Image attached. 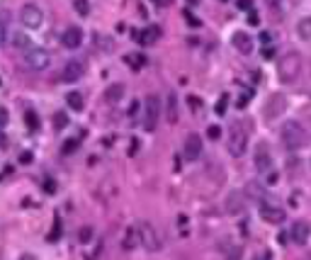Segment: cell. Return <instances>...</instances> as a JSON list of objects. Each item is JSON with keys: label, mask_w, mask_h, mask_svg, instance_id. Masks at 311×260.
<instances>
[{"label": "cell", "mask_w": 311, "mask_h": 260, "mask_svg": "<svg viewBox=\"0 0 311 260\" xmlns=\"http://www.w3.org/2000/svg\"><path fill=\"white\" fill-rule=\"evenodd\" d=\"M122 97H124V86H122V83L107 86V90H105V102H107V105H117Z\"/></svg>", "instance_id": "18"}, {"label": "cell", "mask_w": 311, "mask_h": 260, "mask_svg": "<svg viewBox=\"0 0 311 260\" xmlns=\"http://www.w3.org/2000/svg\"><path fill=\"white\" fill-rule=\"evenodd\" d=\"M199 153H202V139H199L197 134H190L185 139V158L187 161H197Z\"/></svg>", "instance_id": "15"}, {"label": "cell", "mask_w": 311, "mask_h": 260, "mask_svg": "<svg viewBox=\"0 0 311 260\" xmlns=\"http://www.w3.org/2000/svg\"><path fill=\"white\" fill-rule=\"evenodd\" d=\"M20 22L25 25L27 29H39L42 27V22H44V12H42V7H37V5H25L22 10H20Z\"/></svg>", "instance_id": "8"}, {"label": "cell", "mask_w": 311, "mask_h": 260, "mask_svg": "<svg viewBox=\"0 0 311 260\" xmlns=\"http://www.w3.org/2000/svg\"><path fill=\"white\" fill-rule=\"evenodd\" d=\"M280 136H282V144L287 151H299V148H304V144H307V131H304V127H302L299 122H294V119H292V122H284Z\"/></svg>", "instance_id": "2"}, {"label": "cell", "mask_w": 311, "mask_h": 260, "mask_svg": "<svg viewBox=\"0 0 311 260\" xmlns=\"http://www.w3.org/2000/svg\"><path fill=\"white\" fill-rule=\"evenodd\" d=\"M287 100H284V95H270L267 97V102H265V110H263V115L265 119H275V117H280L284 112V105Z\"/></svg>", "instance_id": "10"}, {"label": "cell", "mask_w": 311, "mask_h": 260, "mask_svg": "<svg viewBox=\"0 0 311 260\" xmlns=\"http://www.w3.org/2000/svg\"><path fill=\"white\" fill-rule=\"evenodd\" d=\"M124 63H129L132 68H141L143 63H146V56H141V54H127Z\"/></svg>", "instance_id": "25"}, {"label": "cell", "mask_w": 311, "mask_h": 260, "mask_svg": "<svg viewBox=\"0 0 311 260\" xmlns=\"http://www.w3.org/2000/svg\"><path fill=\"white\" fill-rule=\"evenodd\" d=\"M311 236V226L307 221H294L292 224V229H289V238H292V243H297V246H304L307 241H309Z\"/></svg>", "instance_id": "12"}, {"label": "cell", "mask_w": 311, "mask_h": 260, "mask_svg": "<svg viewBox=\"0 0 311 260\" xmlns=\"http://www.w3.org/2000/svg\"><path fill=\"white\" fill-rule=\"evenodd\" d=\"M153 2H156V5H158V7H166V5H170V2H173V0H153Z\"/></svg>", "instance_id": "42"}, {"label": "cell", "mask_w": 311, "mask_h": 260, "mask_svg": "<svg viewBox=\"0 0 311 260\" xmlns=\"http://www.w3.org/2000/svg\"><path fill=\"white\" fill-rule=\"evenodd\" d=\"M236 7L243 10V12H248V10L253 7V0H236Z\"/></svg>", "instance_id": "36"}, {"label": "cell", "mask_w": 311, "mask_h": 260, "mask_svg": "<svg viewBox=\"0 0 311 260\" xmlns=\"http://www.w3.org/2000/svg\"><path fill=\"white\" fill-rule=\"evenodd\" d=\"M66 105H68L71 110H76V112H81V110H83V95H81L78 90H73V92H68V95H66Z\"/></svg>", "instance_id": "22"}, {"label": "cell", "mask_w": 311, "mask_h": 260, "mask_svg": "<svg viewBox=\"0 0 311 260\" xmlns=\"http://www.w3.org/2000/svg\"><path fill=\"white\" fill-rule=\"evenodd\" d=\"M136 146H139V141H136V139H134V141H132V148H129V153H132V156H134V153H136Z\"/></svg>", "instance_id": "45"}, {"label": "cell", "mask_w": 311, "mask_h": 260, "mask_svg": "<svg viewBox=\"0 0 311 260\" xmlns=\"http://www.w3.org/2000/svg\"><path fill=\"white\" fill-rule=\"evenodd\" d=\"M7 122H10V112H7V110H2V112H0V124H2V129L7 127Z\"/></svg>", "instance_id": "39"}, {"label": "cell", "mask_w": 311, "mask_h": 260, "mask_svg": "<svg viewBox=\"0 0 311 260\" xmlns=\"http://www.w3.org/2000/svg\"><path fill=\"white\" fill-rule=\"evenodd\" d=\"M187 2H190V5H197L199 0H187Z\"/></svg>", "instance_id": "47"}, {"label": "cell", "mask_w": 311, "mask_h": 260, "mask_svg": "<svg viewBox=\"0 0 311 260\" xmlns=\"http://www.w3.org/2000/svg\"><path fill=\"white\" fill-rule=\"evenodd\" d=\"M78 241H81V243H90V241H92V229H90V226H83V229L78 231Z\"/></svg>", "instance_id": "30"}, {"label": "cell", "mask_w": 311, "mask_h": 260, "mask_svg": "<svg viewBox=\"0 0 311 260\" xmlns=\"http://www.w3.org/2000/svg\"><path fill=\"white\" fill-rule=\"evenodd\" d=\"M222 2H226V0H222Z\"/></svg>", "instance_id": "49"}, {"label": "cell", "mask_w": 311, "mask_h": 260, "mask_svg": "<svg viewBox=\"0 0 311 260\" xmlns=\"http://www.w3.org/2000/svg\"><path fill=\"white\" fill-rule=\"evenodd\" d=\"M246 122H238V124H233L231 127V131H228V151H231V156H243L246 153V146H248V131H246V127H243Z\"/></svg>", "instance_id": "4"}, {"label": "cell", "mask_w": 311, "mask_h": 260, "mask_svg": "<svg viewBox=\"0 0 311 260\" xmlns=\"http://www.w3.org/2000/svg\"><path fill=\"white\" fill-rule=\"evenodd\" d=\"M158 37H161V29L158 27H143L141 32L136 34V39H139L141 46H153V44L158 42Z\"/></svg>", "instance_id": "16"}, {"label": "cell", "mask_w": 311, "mask_h": 260, "mask_svg": "<svg viewBox=\"0 0 311 260\" xmlns=\"http://www.w3.org/2000/svg\"><path fill=\"white\" fill-rule=\"evenodd\" d=\"M95 44H105L102 49H105V51H112V42H110L107 37H102V34H95Z\"/></svg>", "instance_id": "32"}, {"label": "cell", "mask_w": 311, "mask_h": 260, "mask_svg": "<svg viewBox=\"0 0 311 260\" xmlns=\"http://www.w3.org/2000/svg\"><path fill=\"white\" fill-rule=\"evenodd\" d=\"M136 110H139V102H132V107H129V115H136Z\"/></svg>", "instance_id": "43"}, {"label": "cell", "mask_w": 311, "mask_h": 260, "mask_svg": "<svg viewBox=\"0 0 311 260\" xmlns=\"http://www.w3.org/2000/svg\"><path fill=\"white\" fill-rule=\"evenodd\" d=\"M20 163H22V166L32 163V153H29V151H22V153H20Z\"/></svg>", "instance_id": "38"}, {"label": "cell", "mask_w": 311, "mask_h": 260, "mask_svg": "<svg viewBox=\"0 0 311 260\" xmlns=\"http://www.w3.org/2000/svg\"><path fill=\"white\" fill-rule=\"evenodd\" d=\"M139 231H141V246L146 251H151V253L161 251V236H158L156 226H153L151 221H141V224H139Z\"/></svg>", "instance_id": "7"}, {"label": "cell", "mask_w": 311, "mask_h": 260, "mask_svg": "<svg viewBox=\"0 0 311 260\" xmlns=\"http://www.w3.org/2000/svg\"><path fill=\"white\" fill-rule=\"evenodd\" d=\"M76 148H78V141H76V139H68V141L63 144V148H61V153H66V156H68V153H73Z\"/></svg>", "instance_id": "33"}, {"label": "cell", "mask_w": 311, "mask_h": 260, "mask_svg": "<svg viewBox=\"0 0 311 260\" xmlns=\"http://www.w3.org/2000/svg\"><path fill=\"white\" fill-rule=\"evenodd\" d=\"M253 163H255V171L265 177V185H277V173L272 171V156H270L267 144H258V146H255Z\"/></svg>", "instance_id": "1"}, {"label": "cell", "mask_w": 311, "mask_h": 260, "mask_svg": "<svg viewBox=\"0 0 311 260\" xmlns=\"http://www.w3.org/2000/svg\"><path fill=\"white\" fill-rule=\"evenodd\" d=\"M12 44H15L17 49H22V51L32 49V42H29V37H27V34H22V32H17V34L12 37Z\"/></svg>", "instance_id": "24"}, {"label": "cell", "mask_w": 311, "mask_h": 260, "mask_svg": "<svg viewBox=\"0 0 311 260\" xmlns=\"http://www.w3.org/2000/svg\"><path fill=\"white\" fill-rule=\"evenodd\" d=\"M61 231H63V229H61V221H58V219H56V224H54V231L49 233V241L54 243V241H56V238H58V233H61Z\"/></svg>", "instance_id": "37"}, {"label": "cell", "mask_w": 311, "mask_h": 260, "mask_svg": "<svg viewBox=\"0 0 311 260\" xmlns=\"http://www.w3.org/2000/svg\"><path fill=\"white\" fill-rule=\"evenodd\" d=\"M73 7H76L78 15H88L90 12V2L88 0H73Z\"/></svg>", "instance_id": "27"}, {"label": "cell", "mask_w": 311, "mask_h": 260, "mask_svg": "<svg viewBox=\"0 0 311 260\" xmlns=\"http://www.w3.org/2000/svg\"><path fill=\"white\" fill-rule=\"evenodd\" d=\"M25 122H27V127L32 129V131H37V129H39V119H37V115H34L32 110L25 115Z\"/></svg>", "instance_id": "29"}, {"label": "cell", "mask_w": 311, "mask_h": 260, "mask_svg": "<svg viewBox=\"0 0 311 260\" xmlns=\"http://www.w3.org/2000/svg\"><path fill=\"white\" fill-rule=\"evenodd\" d=\"M44 190H46V192H56V185H54V180H46V182H44Z\"/></svg>", "instance_id": "40"}, {"label": "cell", "mask_w": 311, "mask_h": 260, "mask_svg": "<svg viewBox=\"0 0 311 260\" xmlns=\"http://www.w3.org/2000/svg\"><path fill=\"white\" fill-rule=\"evenodd\" d=\"M207 136H209V139H212V141H217V139H219V136H222V129H219V127H214V124H212V127H209V129H207Z\"/></svg>", "instance_id": "34"}, {"label": "cell", "mask_w": 311, "mask_h": 260, "mask_svg": "<svg viewBox=\"0 0 311 260\" xmlns=\"http://www.w3.org/2000/svg\"><path fill=\"white\" fill-rule=\"evenodd\" d=\"M231 44H233L236 51L243 54V56H248V54L253 51V39H251V34H246V32H233Z\"/></svg>", "instance_id": "13"}, {"label": "cell", "mask_w": 311, "mask_h": 260, "mask_svg": "<svg viewBox=\"0 0 311 260\" xmlns=\"http://www.w3.org/2000/svg\"><path fill=\"white\" fill-rule=\"evenodd\" d=\"M187 102H190L192 112H199V110H202V100H199V97H195V95H190V97H187Z\"/></svg>", "instance_id": "35"}, {"label": "cell", "mask_w": 311, "mask_h": 260, "mask_svg": "<svg viewBox=\"0 0 311 260\" xmlns=\"http://www.w3.org/2000/svg\"><path fill=\"white\" fill-rule=\"evenodd\" d=\"M248 22H251V25H258V15H255V12L248 15Z\"/></svg>", "instance_id": "44"}, {"label": "cell", "mask_w": 311, "mask_h": 260, "mask_svg": "<svg viewBox=\"0 0 311 260\" xmlns=\"http://www.w3.org/2000/svg\"><path fill=\"white\" fill-rule=\"evenodd\" d=\"M246 192H248L251 197H255V200H260V204H263V202H270V197L265 195V190H263L260 185H255V182H251V185L246 187Z\"/></svg>", "instance_id": "23"}, {"label": "cell", "mask_w": 311, "mask_h": 260, "mask_svg": "<svg viewBox=\"0 0 311 260\" xmlns=\"http://www.w3.org/2000/svg\"><path fill=\"white\" fill-rule=\"evenodd\" d=\"M166 117H168L170 124H178V117H180V112H178V92H175V90H170V92H168V102H166Z\"/></svg>", "instance_id": "17"}, {"label": "cell", "mask_w": 311, "mask_h": 260, "mask_svg": "<svg viewBox=\"0 0 311 260\" xmlns=\"http://www.w3.org/2000/svg\"><path fill=\"white\" fill-rule=\"evenodd\" d=\"M139 243H141V231H139V226H129V229H127V236H124V243H122V246H124L127 251H134V248H136Z\"/></svg>", "instance_id": "19"}, {"label": "cell", "mask_w": 311, "mask_h": 260, "mask_svg": "<svg viewBox=\"0 0 311 260\" xmlns=\"http://www.w3.org/2000/svg\"><path fill=\"white\" fill-rule=\"evenodd\" d=\"M25 63L32 71H46L49 63H51V56L44 49H27L25 51Z\"/></svg>", "instance_id": "9"}, {"label": "cell", "mask_w": 311, "mask_h": 260, "mask_svg": "<svg viewBox=\"0 0 311 260\" xmlns=\"http://www.w3.org/2000/svg\"><path fill=\"white\" fill-rule=\"evenodd\" d=\"M226 212L228 214H241V212H243V195H241V192H231V195H228Z\"/></svg>", "instance_id": "20"}, {"label": "cell", "mask_w": 311, "mask_h": 260, "mask_svg": "<svg viewBox=\"0 0 311 260\" xmlns=\"http://www.w3.org/2000/svg\"><path fill=\"white\" fill-rule=\"evenodd\" d=\"M258 214H260V219H263L265 224H272V226H280L284 219H287L284 209H282V207H277L272 200L260 204V207H258Z\"/></svg>", "instance_id": "5"}, {"label": "cell", "mask_w": 311, "mask_h": 260, "mask_svg": "<svg viewBox=\"0 0 311 260\" xmlns=\"http://www.w3.org/2000/svg\"><path fill=\"white\" fill-rule=\"evenodd\" d=\"M83 73H85L83 61H68V63L63 66V71H61V81H66V83H76V81H81Z\"/></svg>", "instance_id": "11"}, {"label": "cell", "mask_w": 311, "mask_h": 260, "mask_svg": "<svg viewBox=\"0 0 311 260\" xmlns=\"http://www.w3.org/2000/svg\"><path fill=\"white\" fill-rule=\"evenodd\" d=\"M238 256H241V251L236 248V253H233V256H231V258H228V260H238Z\"/></svg>", "instance_id": "46"}, {"label": "cell", "mask_w": 311, "mask_h": 260, "mask_svg": "<svg viewBox=\"0 0 311 260\" xmlns=\"http://www.w3.org/2000/svg\"><path fill=\"white\" fill-rule=\"evenodd\" d=\"M20 260H34V258H32V256H25V258H20Z\"/></svg>", "instance_id": "48"}, {"label": "cell", "mask_w": 311, "mask_h": 260, "mask_svg": "<svg viewBox=\"0 0 311 260\" xmlns=\"http://www.w3.org/2000/svg\"><path fill=\"white\" fill-rule=\"evenodd\" d=\"M143 110H146L143 127H146V131H153L156 124H158V115H161V100H158V95H148L146 102H143Z\"/></svg>", "instance_id": "6"}, {"label": "cell", "mask_w": 311, "mask_h": 260, "mask_svg": "<svg viewBox=\"0 0 311 260\" xmlns=\"http://www.w3.org/2000/svg\"><path fill=\"white\" fill-rule=\"evenodd\" d=\"M263 56H265V58H272V56H275V49H272V46L263 49Z\"/></svg>", "instance_id": "41"}, {"label": "cell", "mask_w": 311, "mask_h": 260, "mask_svg": "<svg viewBox=\"0 0 311 260\" xmlns=\"http://www.w3.org/2000/svg\"><path fill=\"white\" fill-rule=\"evenodd\" d=\"M81 42H83V32H81V27H66L63 29L61 44H63L66 49H78Z\"/></svg>", "instance_id": "14"}, {"label": "cell", "mask_w": 311, "mask_h": 260, "mask_svg": "<svg viewBox=\"0 0 311 260\" xmlns=\"http://www.w3.org/2000/svg\"><path fill=\"white\" fill-rule=\"evenodd\" d=\"M226 110H228V95L224 92V95L219 97V102L214 105V112H217V115H226Z\"/></svg>", "instance_id": "26"}, {"label": "cell", "mask_w": 311, "mask_h": 260, "mask_svg": "<svg viewBox=\"0 0 311 260\" xmlns=\"http://www.w3.org/2000/svg\"><path fill=\"white\" fill-rule=\"evenodd\" d=\"M54 124H56V129H66L68 127V115L66 112H56L54 115Z\"/></svg>", "instance_id": "28"}, {"label": "cell", "mask_w": 311, "mask_h": 260, "mask_svg": "<svg viewBox=\"0 0 311 260\" xmlns=\"http://www.w3.org/2000/svg\"><path fill=\"white\" fill-rule=\"evenodd\" d=\"M265 5L272 10V15H280V12H282V0H265Z\"/></svg>", "instance_id": "31"}, {"label": "cell", "mask_w": 311, "mask_h": 260, "mask_svg": "<svg viewBox=\"0 0 311 260\" xmlns=\"http://www.w3.org/2000/svg\"><path fill=\"white\" fill-rule=\"evenodd\" d=\"M297 34H299V39L309 42L311 39V17H302V20L297 22Z\"/></svg>", "instance_id": "21"}, {"label": "cell", "mask_w": 311, "mask_h": 260, "mask_svg": "<svg viewBox=\"0 0 311 260\" xmlns=\"http://www.w3.org/2000/svg\"><path fill=\"white\" fill-rule=\"evenodd\" d=\"M302 73V56L297 51H287L280 61H277V76L282 83H294Z\"/></svg>", "instance_id": "3"}]
</instances>
